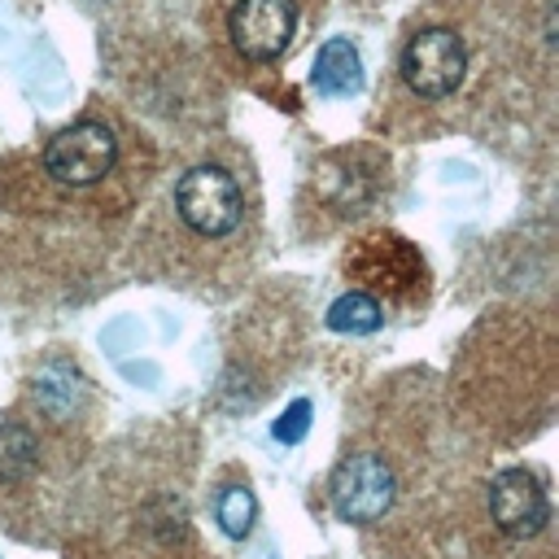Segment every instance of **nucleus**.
<instances>
[{
    "mask_svg": "<svg viewBox=\"0 0 559 559\" xmlns=\"http://www.w3.org/2000/svg\"><path fill=\"white\" fill-rule=\"evenodd\" d=\"M314 87L323 96H349L362 87V61L349 39H328L314 57Z\"/></svg>",
    "mask_w": 559,
    "mask_h": 559,
    "instance_id": "obj_7",
    "label": "nucleus"
},
{
    "mask_svg": "<svg viewBox=\"0 0 559 559\" xmlns=\"http://www.w3.org/2000/svg\"><path fill=\"white\" fill-rule=\"evenodd\" d=\"M175 210L179 218L201 231V236H227L240 214H245V201H240V188L227 170L218 166H192L179 188H175Z\"/></svg>",
    "mask_w": 559,
    "mask_h": 559,
    "instance_id": "obj_2",
    "label": "nucleus"
},
{
    "mask_svg": "<svg viewBox=\"0 0 559 559\" xmlns=\"http://www.w3.org/2000/svg\"><path fill=\"white\" fill-rule=\"evenodd\" d=\"M306 428H310V402L297 397V402L275 419V437H280L284 445H297V441L306 437Z\"/></svg>",
    "mask_w": 559,
    "mask_h": 559,
    "instance_id": "obj_11",
    "label": "nucleus"
},
{
    "mask_svg": "<svg viewBox=\"0 0 559 559\" xmlns=\"http://www.w3.org/2000/svg\"><path fill=\"white\" fill-rule=\"evenodd\" d=\"M218 524H223L227 537H245L249 524H253V493L240 489V485L223 489V498H218Z\"/></svg>",
    "mask_w": 559,
    "mask_h": 559,
    "instance_id": "obj_10",
    "label": "nucleus"
},
{
    "mask_svg": "<svg viewBox=\"0 0 559 559\" xmlns=\"http://www.w3.org/2000/svg\"><path fill=\"white\" fill-rule=\"evenodd\" d=\"M297 26L293 0H240L231 9V39L249 61H275Z\"/></svg>",
    "mask_w": 559,
    "mask_h": 559,
    "instance_id": "obj_5",
    "label": "nucleus"
},
{
    "mask_svg": "<svg viewBox=\"0 0 559 559\" xmlns=\"http://www.w3.org/2000/svg\"><path fill=\"white\" fill-rule=\"evenodd\" d=\"M39 463L35 437L22 424H0V480H22Z\"/></svg>",
    "mask_w": 559,
    "mask_h": 559,
    "instance_id": "obj_9",
    "label": "nucleus"
},
{
    "mask_svg": "<svg viewBox=\"0 0 559 559\" xmlns=\"http://www.w3.org/2000/svg\"><path fill=\"white\" fill-rule=\"evenodd\" d=\"M114 157H118V140L105 122L96 118H83L66 131H57L44 148V170L57 179V183H70V188H87L96 179H105L114 170Z\"/></svg>",
    "mask_w": 559,
    "mask_h": 559,
    "instance_id": "obj_1",
    "label": "nucleus"
},
{
    "mask_svg": "<svg viewBox=\"0 0 559 559\" xmlns=\"http://www.w3.org/2000/svg\"><path fill=\"white\" fill-rule=\"evenodd\" d=\"M467 70V52H463V39L445 26H432V31H419L411 35V44L402 48V79L411 83V92L428 96V100H441L459 87Z\"/></svg>",
    "mask_w": 559,
    "mask_h": 559,
    "instance_id": "obj_3",
    "label": "nucleus"
},
{
    "mask_svg": "<svg viewBox=\"0 0 559 559\" xmlns=\"http://www.w3.org/2000/svg\"><path fill=\"white\" fill-rule=\"evenodd\" d=\"M384 323V310L371 293H345L328 306V328L332 332H349V336H362V332H376Z\"/></svg>",
    "mask_w": 559,
    "mask_h": 559,
    "instance_id": "obj_8",
    "label": "nucleus"
},
{
    "mask_svg": "<svg viewBox=\"0 0 559 559\" xmlns=\"http://www.w3.org/2000/svg\"><path fill=\"white\" fill-rule=\"evenodd\" d=\"M489 511L507 537H533L546 524V493H542L533 472L507 467L489 485Z\"/></svg>",
    "mask_w": 559,
    "mask_h": 559,
    "instance_id": "obj_6",
    "label": "nucleus"
},
{
    "mask_svg": "<svg viewBox=\"0 0 559 559\" xmlns=\"http://www.w3.org/2000/svg\"><path fill=\"white\" fill-rule=\"evenodd\" d=\"M393 502V472L376 454H349L332 472V507L349 524H371Z\"/></svg>",
    "mask_w": 559,
    "mask_h": 559,
    "instance_id": "obj_4",
    "label": "nucleus"
}]
</instances>
